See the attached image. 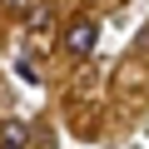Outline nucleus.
Here are the masks:
<instances>
[{
	"mask_svg": "<svg viewBox=\"0 0 149 149\" xmlns=\"http://www.w3.org/2000/svg\"><path fill=\"white\" fill-rule=\"evenodd\" d=\"M30 144V124L25 119H5L0 124V149H25Z\"/></svg>",
	"mask_w": 149,
	"mask_h": 149,
	"instance_id": "2",
	"label": "nucleus"
},
{
	"mask_svg": "<svg viewBox=\"0 0 149 149\" xmlns=\"http://www.w3.org/2000/svg\"><path fill=\"white\" fill-rule=\"evenodd\" d=\"M95 45H100V20L74 15L70 30H65V50H70V55H95Z\"/></svg>",
	"mask_w": 149,
	"mask_h": 149,
	"instance_id": "1",
	"label": "nucleus"
}]
</instances>
